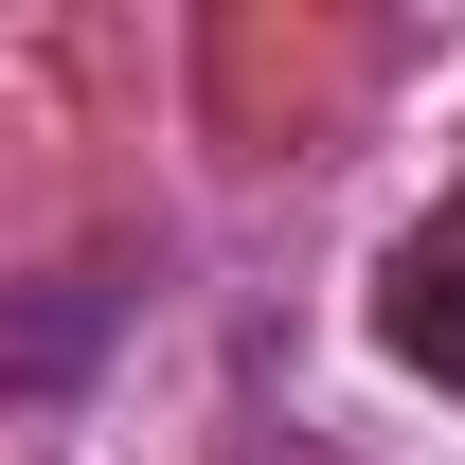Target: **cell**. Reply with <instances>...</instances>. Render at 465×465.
I'll list each match as a JSON object with an SVG mask.
<instances>
[{"label":"cell","mask_w":465,"mask_h":465,"mask_svg":"<svg viewBox=\"0 0 465 465\" xmlns=\"http://www.w3.org/2000/svg\"><path fill=\"white\" fill-rule=\"evenodd\" d=\"M376 341L430 376V394H465V197L430 232H394V269H376Z\"/></svg>","instance_id":"1"}]
</instances>
